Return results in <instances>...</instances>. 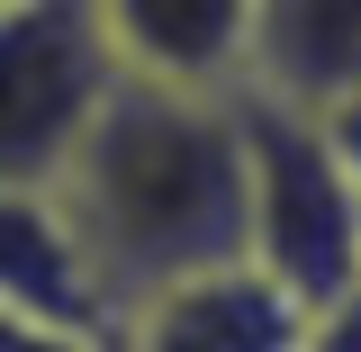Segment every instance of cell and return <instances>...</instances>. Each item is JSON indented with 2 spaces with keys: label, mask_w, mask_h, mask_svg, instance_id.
I'll use <instances>...</instances> for the list:
<instances>
[{
  "label": "cell",
  "mask_w": 361,
  "mask_h": 352,
  "mask_svg": "<svg viewBox=\"0 0 361 352\" xmlns=\"http://www.w3.org/2000/svg\"><path fill=\"white\" fill-rule=\"evenodd\" d=\"M316 127H325V145H334V163H343V172H353V190H361V90L343 99V109H325Z\"/></svg>",
  "instance_id": "obj_10"
},
{
  "label": "cell",
  "mask_w": 361,
  "mask_h": 352,
  "mask_svg": "<svg viewBox=\"0 0 361 352\" xmlns=\"http://www.w3.org/2000/svg\"><path fill=\"white\" fill-rule=\"evenodd\" d=\"M298 352H361V289H343L334 308H316L307 316V344Z\"/></svg>",
  "instance_id": "obj_9"
},
{
  "label": "cell",
  "mask_w": 361,
  "mask_h": 352,
  "mask_svg": "<svg viewBox=\"0 0 361 352\" xmlns=\"http://www.w3.org/2000/svg\"><path fill=\"white\" fill-rule=\"evenodd\" d=\"M0 308L73 325V334H99V344L118 334V308H109L90 253L73 244L54 190H0Z\"/></svg>",
  "instance_id": "obj_7"
},
{
  "label": "cell",
  "mask_w": 361,
  "mask_h": 352,
  "mask_svg": "<svg viewBox=\"0 0 361 352\" xmlns=\"http://www.w3.org/2000/svg\"><path fill=\"white\" fill-rule=\"evenodd\" d=\"M118 90L90 0H0V190H45Z\"/></svg>",
  "instance_id": "obj_3"
},
{
  "label": "cell",
  "mask_w": 361,
  "mask_h": 352,
  "mask_svg": "<svg viewBox=\"0 0 361 352\" xmlns=\"http://www.w3.org/2000/svg\"><path fill=\"white\" fill-rule=\"evenodd\" d=\"M118 82L154 90H244L253 0H90Z\"/></svg>",
  "instance_id": "obj_5"
},
{
  "label": "cell",
  "mask_w": 361,
  "mask_h": 352,
  "mask_svg": "<svg viewBox=\"0 0 361 352\" xmlns=\"http://www.w3.org/2000/svg\"><path fill=\"white\" fill-rule=\"evenodd\" d=\"M298 344H307V308L280 298L253 262L163 280L109 334V352H298Z\"/></svg>",
  "instance_id": "obj_4"
},
{
  "label": "cell",
  "mask_w": 361,
  "mask_h": 352,
  "mask_svg": "<svg viewBox=\"0 0 361 352\" xmlns=\"http://www.w3.org/2000/svg\"><path fill=\"white\" fill-rule=\"evenodd\" d=\"M244 262L262 271L280 298L334 308L361 289V190L334 163L316 118L271 109L244 90Z\"/></svg>",
  "instance_id": "obj_2"
},
{
  "label": "cell",
  "mask_w": 361,
  "mask_h": 352,
  "mask_svg": "<svg viewBox=\"0 0 361 352\" xmlns=\"http://www.w3.org/2000/svg\"><path fill=\"white\" fill-rule=\"evenodd\" d=\"M244 90L298 118L343 109L361 90V0H253Z\"/></svg>",
  "instance_id": "obj_6"
},
{
  "label": "cell",
  "mask_w": 361,
  "mask_h": 352,
  "mask_svg": "<svg viewBox=\"0 0 361 352\" xmlns=\"http://www.w3.org/2000/svg\"><path fill=\"white\" fill-rule=\"evenodd\" d=\"M45 190L118 316L163 280L244 262V90L118 82Z\"/></svg>",
  "instance_id": "obj_1"
},
{
  "label": "cell",
  "mask_w": 361,
  "mask_h": 352,
  "mask_svg": "<svg viewBox=\"0 0 361 352\" xmlns=\"http://www.w3.org/2000/svg\"><path fill=\"white\" fill-rule=\"evenodd\" d=\"M0 352H109L99 334H73V325H45V316L0 308Z\"/></svg>",
  "instance_id": "obj_8"
}]
</instances>
